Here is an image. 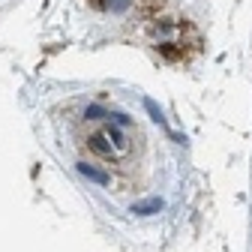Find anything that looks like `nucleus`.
<instances>
[{
	"mask_svg": "<svg viewBox=\"0 0 252 252\" xmlns=\"http://www.w3.org/2000/svg\"><path fill=\"white\" fill-rule=\"evenodd\" d=\"M78 171H81L84 177H90V180H96V183H108V174H105V171H96V168L87 165V162H81V165H78Z\"/></svg>",
	"mask_w": 252,
	"mask_h": 252,
	"instance_id": "obj_3",
	"label": "nucleus"
},
{
	"mask_svg": "<svg viewBox=\"0 0 252 252\" xmlns=\"http://www.w3.org/2000/svg\"><path fill=\"white\" fill-rule=\"evenodd\" d=\"M156 210H162V198H150V201H141V204H135L132 207V213H156Z\"/></svg>",
	"mask_w": 252,
	"mask_h": 252,
	"instance_id": "obj_4",
	"label": "nucleus"
},
{
	"mask_svg": "<svg viewBox=\"0 0 252 252\" xmlns=\"http://www.w3.org/2000/svg\"><path fill=\"white\" fill-rule=\"evenodd\" d=\"M90 6H96V9H111V12H120L129 6V0H90Z\"/></svg>",
	"mask_w": 252,
	"mask_h": 252,
	"instance_id": "obj_2",
	"label": "nucleus"
},
{
	"mask_svg": "<svg viewBox=\"0 0 252 252\" xmlns=\"http://www.w3.org/2000/svg\"><path fill=\"white\" fill-rule=\"evenodd\" d=\"M147 111L153 114V120H156V123H165V117H162V111H159V108H156V102H153V99H147Z\"/></svg>",
	"mask_w": 252,
	"mask_h": 252,
	"instance_id": "obj_5",
	"label": "nucleus"
},
{
	"mask_svg": "<svg viewBox=\"0 0 252 252\" xmlns=\"http://www.w3.org/2000/svg\"><path fill=\"white\" fill-rule=\"evenodd\" d=\"M90 147L96 150V153H102V156H114V153H123L126 150V141H123V135L117 129H105V132H99V135L90 138Z\"/></svg>",
	"mask_w": 252,
	"mask_h": 252,
	"instance_id": "obj_1",
	"label": "nucleus"
}]
</instances>
